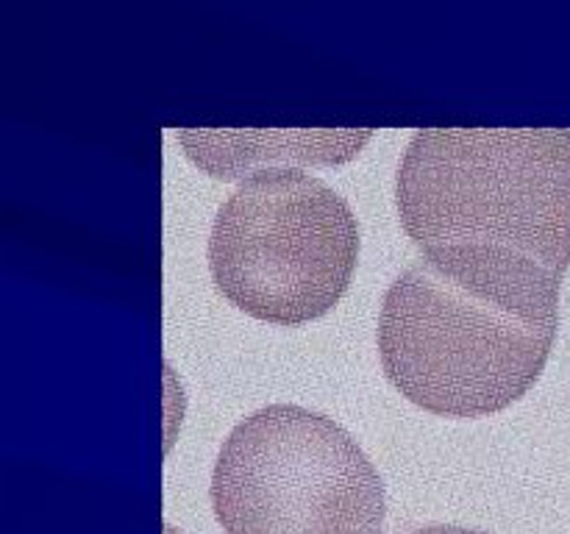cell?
<instances>
[{"mask_svg": "<svg viewBox=\"0 0 570 534\" xmlns=\"http://www.w3.org/2000/svg\"><path fill=\"white\" fill-rule=\"evenodd\" d=\"M560 281L529 256L493 245L423 250L384 295V376L432 415L507 409L549 362L560 328Z\"/></svg>", "mask_w": 570, "mask_h": 534, "instance_id": "cell-1", "label": "cell"}, {"mask_svg": "<svg viewBox=\"0 0 570 534\" xmlns=\"http://www.w3.org/2000/svg\"><path fill=\"white\" fill-rule=\"evenodd\" d=\"M395 204L421 248L493 245L562 278L570 267V131L423 128L401 156Z\"/></svg>", "mask_w": 570, "mask_h": 534, "instance_id": "cell-2", "label": "cell"}, {"mask_svg": "<svg viewBox=\"0 0 570 534\" xmlns=\"http://www.w3.org/2000/svg\"><path fill=\"white\" fill-rule=\"evenodd\" d=\"M209 270L223 298L256 320L301 326L340 304L360 261V222L321 178L267 167L217 209Z\"/></svg>", "mask_w": 570, "mask_h": 534, "instance_id": "cell-3", "label": "cell"}, {"mask_svg": "<svg viewBox=\"0 0 570 534\" xmlns=\"http://www.w3.org/2000/svg\"><path fill=\"white\" fill-rule=\"evenodd\" d=\"M223 534H384L376 465L332 417L295 404L256 409L232 428L212 471Z\"/></svg>", "mask_w": 570, "mask_h": 534, "instance_id": "cell-4", "label": "cell"}, {"mask_svg": "<svg viewBox=\"0 0 570 534\" xmlns=\"http://www.w3.org/2000/svg\"><path fill=\"white\" fill-rule=\"evenodd\" d=\"M406 534H488L479 532V528H465V526H454V523H429V526H417Z\"/></svg>", "mask_w": 570, "mask_h": 534, "instance_id": "cell-5", "label": "cell"}, {"mask_svg": "<svg viewBox=\"0 0 570 534\" xmlns=\"http://www.w3.org/2000/svg\"><path fill=\"white\" fill-rule=\"evenodd\" d=\"M165 534H181V532H176V528H173V526H165Z\"/></svg>", "mask_w": 570, "mask_h": 534, "instance_id": "cell-6", "label": "cell"}]
</instances>
